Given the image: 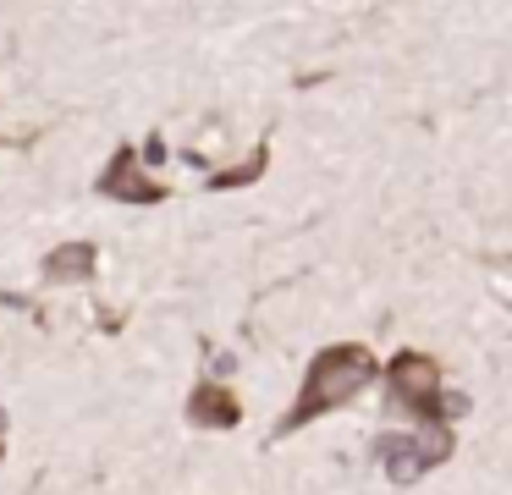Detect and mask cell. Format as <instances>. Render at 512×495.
<instances>
[{
  "label": "cell",
  "mask_w": 512,
  "mask_h": 495,
  "mask_svg": "<svg viewBox=\"0 0 512 495\" xmlns=\"http://www.w3.org/2000/svg\"><path fill=\"white\" fill-rule=\"evenodd\" d=\"M375 462L391 473V484H413L430 468H441L457 451V429L452 424H413V429H386V435L369 440Z\"/></svg>",
  "instance_id": "3"
},
{
  "label": "cell",
  "mask_w": 512,
  "mask_h": 495,
  "mask_svg": "<svg viewBox=\"0 0 512 495\" xmlns=\"http://www.w3.org/2000/svg\"><path fill=\"white\" fill-rule=\"evenodd\" d=\"M386 402L397 413H408L413 424H452L463 413V396H446V380H441V363L430 352H391L386 358Z\"/></svg>",
  "instance_id": "2"
},
{
  "label": "cell",
  "mask_w": 512,
  "mask_h": 495,
  "mask_svg": "<svg viewBox=\"0 0 512 495\" xmlns=\"http://www.w3.org/2000/svg\"><path fill=\"white\" fill-rule=\"evenodd\" d=\"M265 160H270V138H259L254 143V154H248V165H232V171H210V193H226V187H248V182H259L265 176Z\"/></svg>",
  "instance_id": "7"
},
{
  "label": "cell",
  "mask_w": 512,
  "mask_h": 495,
  "mask_svg": "<svg viewBox=\"0 0 512 495\" xmlns=\"http://www.w3.org/2000/svg\"><path fill=\"white\" fill-rule=\"evenodd\" d=\"M0 457H6V407H0Z\"/></svg>",
  "instance_id": "8"
},
{
  "label": "cell",
  "mask_w": 512,
  "mask_h": 495,
  "mask_svg": "<svg viewBox=\"0 0 512 495\" xmlns=\"http://www.w3.org/2000/svg\"><path fill=\"white\" fill-rule=\"evenodd\" d=\"M375 380H386V363H380L364 341H331V347H320L309 358V369H303L292 407L276 418V429H270V440H287V435H298V429L320 424L325 413H342V407L358 402Z\"/></svg>",
  "instance_id": "1"
},
{
  "label": "cell",
  "mask_w": 512,
  "mask_h": 495,
  "mask_svg": "<svg viewBox=\"0 0 512 495\" xmlns=\"http://www.w3.org/2000/svg\"><path fill=\"white\" fill-rule=\"evenodd\" d=\"M94 193L111 198V204H138V209H149V204H166L171 187L160 182V176H149V160H138L133 143H122V149L105 160V171L94 176Z\"/></svg>",
  "instance_id": "4"
},
{
  "label": "cell",
  "mask_w": 512,
  "mask_h": 495,
  "mask_svg": "<svg viewBox=\"0 0 512 495\" xmlns=\"http://www.w3.org/2000/svg\"><path fill=\"white\" fill-rule=\"evenodd\" d=\"M182 413H188L193 429H237L243 424V396L226 380H199L188 391V407H182Z\"/></svg>",
  "instance_id": "5"
},
{
  "label": "cell",
  "mask_w": 512,
  "mask_h": 495,
  "mask_svg": "<svg viewBox=\"0 0 512 495\" xmlns=\"http://www.w3.org/2000/svg\"><path fill=\"white\" fill-rule=\"evenodd\" d=\"M94 270H100V248H94V242H61V248H50L45 264H39V275H45L50 286H83V281H94Z\"/></svg>",
  "instance_id": "6"
}]
</instances>
